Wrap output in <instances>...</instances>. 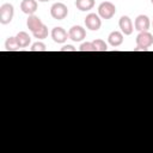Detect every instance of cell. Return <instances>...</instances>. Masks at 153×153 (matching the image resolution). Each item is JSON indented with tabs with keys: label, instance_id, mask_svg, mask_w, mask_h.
Listing matches in <instances>:
<instances>
[{
	"label": "cell",
	"instance_id": "6da1fadb",
	"mask_svg": "<svg viewBox=\"0 0 153 153\" xmlns=\"http://www.w3.org/2000/svg\"><path fill=\"white\" fill-rule=\"evenodd\" d=\"M153 44V36L148 31L139 32L136 36V48L134 51H147L148 48Z\"/></svg>",
	"mask_w": 153,
	"mask_h": 153
},
{
	"label": "cell",
	"instance_id": "7a4b0ae2",
	"mask_svg": "<svg viewBox=\"0 0 153 153\" xmlns=\"http://www.w3.org/2000/svg\"><path fill=\"white\" fill-rule=\"evenodd\" d=\"M116 13V6L110 1H104L98 6V16L103 19H111Z\"/></svg>",
	"mask_w": 153,
	"mask_h": 153
},
{
	"label": "cell",
	"instance_id": "3957f363",
	"mask_svg": "<svg viewBox=\"0 0 153 153\" xmlns=\"http://www.w3.org/2000/svg\"><path fill=\"white\" fill-rule=\"evenodd\" d=\"M50 16L56 20H62L68 16V8L62 2H55L50 7Z\"/></svg>",
	"mask_w": 153,
	"mask_h": 153
},
{
	"label": "cell",
	"instance_id": "277c9868",
	"mask_svg": "<svg viewBox=\"0 0 153 153\" xmlns=\"http://www.w3.org/2000/svg\"><path fill=\"white\" fill-rule=\"evenodd\" d=\"M14 8L11 4H4L0 6V23L6 25L10 24L13 19Z\"/></svg>",
	"mask_w": 153,
	"mask_h": 153
},
{
	"label": "cell",
	"instance_id": "5b68a950",
	"mask_svg": "<svg viewBox=\"0 0 153 153\" xmlns=\"http://www.w3.org/2000/svg\"><path fill=\"white\" fill-rule=\"evenodd\" d=\"M85 25L87 29H90L91 31H98L102 26V20L100 17L96 13H90L86 16L85 18Z\"/></svg>",
	"mask_w": 153,
	"mask_h": 153
},
{
	"label": "cell",
	"instance_id": "8992f818",
	"mask_svg": "<svg viewBox=\"0 0 153 153\" xmlns=\"http://www.w3.org/2000/svg\"><path fill=\"white\" fill-rule=\"evenodd\" d=\"M68 37L74 42H81L86 37V30L80 25H74L69 29Z\"/></svg>",
	"mask_w": 153,
	"mask_h": 153
},
{
	"label": "cell",
	"instance_id": "52a82bcc",
	"mask_svg": "<svg viewBox=\"0 0 153 153\" xmlns=\"http://www.w3.org/2000/svg\"><path fill=\"white\" fill-rule=\"evenodd\" d=\"M118 26L121 29V32L126 36H129L133 33L134 31V26H133V23H131V19L128 17V16H122L120 18V22H118Z\"/></svg>",
	"mask_w": 153,
	"mask_h": 153
},
{
	"label": "cell",
	"instance_id": "ba28073f",
	"mask_svg": "<svg viewBox=\"0 0 153 153\" xmlns=\"http://www.w3.org/2000/svg\"><path fill=\"white\" fill-rule=\"evenodd\" d=\"M151 26V22H149V18L145 14H140L136 17L135 22H134V27L135 30H137L139 32H142V31H147Z\"/></svg>",
	"mask_w": 153,
	"mask_h": 153
},
{
	"label": "cell",
	"instance_id": "9c48e42d",
	"mask_svg": "<svg viewBox=\"0 0 153 153\" xmlns=\"http://www.w3.org/2000/svg\"><path fill=\"white\" fill-rule=\"evenodd\" d=\"M50 35H51V38H53V41L55 43H65L67 41V38H69L67 31L65 29H62L61 26L54 27L51 30V33Z\"/></svg>",
	"mask_w": 153,
	"mask_h": 153
},
{
	"label": "cell",
	"instance_id": "30bf717a",
	"mask_svg": "<svg viewBox=\"0 0 153 153\" xmlns=\"http://www.w3.org/2000/svg\"><path fill=\"white\" fill-rule=\"evenodd\" d=\"M26 25H27V29H29L32 33H35V32H37L39 29H42L44 24L42 23V20H41L39 17H37V16H35V14H31V16H29V18H27V20H26Z\"/></svg>",
	"mask_w": 153,
	"mask_h": 153
},
{
	"label": "cell",
	"instance_id": "8fae6325",
	"mask_svg": "<svg viewBox=\"0 0 153 153\" xmlns=\"http://www.w3.org/2000/svg\"><path fill=\"white\" fill-rule=\"evenodd\" d=\"M37 1L36 0H23L20 2V10L23 13L27 14V16H31L36 11H37Z\"/></svg>",
	"mask_w": 153,
	"mask_h": 153
},
{
	"label": "cell",
	"instance_id": "7c38bea8",
	"mask_svg": "<svg viewBox=\"0 0 153 153\" xmlns=\"http://www.w3.org/2000/svg\"><path fill=\"white\" fill-rule=\"evenodd\" d=\"M108 42L112 47H118L123 43V33L120 31H112L108 36Z\"/></svg>",
	"mask_w": 153,
	"mask_h": 153
},
{
	"label": "cell",
	"instance_id": "4fadbf2b",
	"mask_svg": "<svg viewBox=\"0 0 153 153\" xmlns=\"http://www.w3.org/2000/svg\"><path fill=\"white\" fill-rule=\"evenodd\" d=\"M16 38H17V42H18V44H19L20 48H26V47H29V44L31 43L30 36H29L25 31L18 32L17 36H16Z\"/></svg>",
	"mask_w": 153,
	"mask_h": 153
},
{
	"label": "cell",
	"instance_id": "5bb4252c",
	"mask_svg": "<svg viewBox=\"0 0 153 153\" xmlns=\"http://www.w3.org/2000/svg\"><path fill=\"white\" fill-rule=\"evenodd\" d=\"M75 6L79 11H90L94 6V0H75Z\"/></svg>",
	"mask_w": 153,
	"mask_h": 153
},
{
	"label": "cell",
	"instance_id": "9a60e30c",
	"mask_svg": "<svg viewBox=\"0 0 153 153\" xmlns=\"http://www.w3.org/2000/svg\"><path fill=\"white\" fill-rule=\"evenodd\" d=\"M5 48H6L7 51H17V50L20 49V47H19V44H18V42H17L16 36H14V37L11 36V37H8V38L6 39V42H5Z\"/></svg>",
	"mask_w": 153,
	"mask_h": 153
},
{
	"label": "cell",
	"instance_id": "2e32d148",
	"mask_svg": "<svg viewBox=\"0 0 153 153\" xmlns=\"http://www.w3.org/2000/svg\"><path fill=\"white\" fill-rule=\"evenodd\" d=\"M92 43L94 47V51H106L108 50V44L103 39H94V41H92Z\"/></svg>",
	"mask_w": 153,
	"mask_h": 153
},
{
	"label": "cell",
	"instance_id": "e0dca14e",
	"mask_svg": "<svg viewBox=\"0 0 153 153\" xmlns=\"http://www.w3.org/2000/svg\"><path fill=\"white\" fill-rule=\"evenodd\" d=\"M32 36L35 38H38V39H43V38H47L48 37V27L45 25H43L42 29H39L37 32L32 33Z\"/></svg>",
	"mask_w": 153,
	"mask_h": 153
},
{
	"label": "cell",
	"instance_id": "ac0fdd59",
	"mask_svg": "<svg viewBox=\"0 0 153 153\" xmlns=\"http://www.w3.org/2000/svg\"><path fill=\"white\" fill-rule=\"evenodd\" d=\"M30 50L31 51H45L47 50V47H45V44L43 42H36V43H33L31 45Z\"/></svg>",
	"mask_w": 153,
	"mask_h": 153
},
{
	"label": "cell",
	"instance_id": "d6986e66",
	"mask_svg": "<svg viewBox=\"0 0 153 153\" xmlns=\"http://www.w3.org/2000/svg\"><path fill=\"white\" fill-rule=\"evenodd\" d=\"M80 51H94V47H93V43L92 42H85L80 45L79 48Z\"/></svg>",
	"mask_w": 153,
	"mask_h": 153
},
{
	"label": "cell",
	"instance_id": "ffe728a7",
	"mask_svg": "<svg viewBox=\"0 0 153 153\" xmlns=\"http://www.w3.org/2000/svg\"><path fill=\"white\" fill-rule=\"evenodd\" d=\"M76 49L73 47V45H69V44H67V45H63L61 49H60V51H75Z\"/></svg>",
	"mask_w": 153,
	"mask_h": 153
},
{
	"label": "cell",
	"instance_id": "44dd1931",
	"mask_svg": "<svg viewBox=\"0 0 153 153\" xmlns=\"http://www.w3.org/2000/svg\"><path fill=\"white\" fill-rule=\"evenodd\" d=\"M39 2H47V1H49V0H38Z\"/></svg>",
	"mask_w": 153,
	"mask_h": 153
},
{
	"label": "cell",
	"instance_id": "7402d4cb",
	"mask_svg": "<svg viewBox=\"0 0 153 153\" xmlns=\"http://www.w3.org/2000/svg\"><path fill=\"white\" fill-rule=\"evenodd\" d=\"M151 2H152V4H153V0H151Z\"/></svg>",
	"mask_w": 153,
	"mask_h": 153
}]
</instances>
